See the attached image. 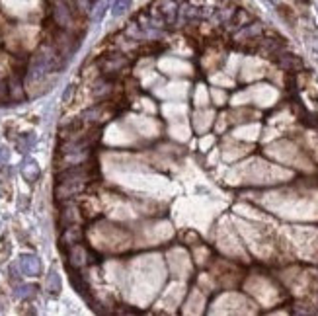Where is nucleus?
I'll use <instances>...</instances> for the list:
<instances>
[{
    "mask_svg": "<svg viewBox=\"0 0 318 316\" xmlns=\"http://www.w3.org/2000/svg\"><path fill=\"white\" fill-rule=\"evenodd\" d=\"M151 14L159 24L172 26L178 18V4L174 0H155L151 6Z\"/></svg>",
    "mask_w": 318,
    "mask_h": 316,
    "instance_id": "f257e3e1",
    "label": "nucleus"
},
{
    "mask_svg": "<svg viewBox=\"0 0 318 316\" xmlns=\"http://www.w3.org/2000/svg\"><path fill=\"white\" fill-rule=\"evenodd\" d=\"M20 267H22V271H24V275H39V271H41V262H39V258L37 256H32V254H26V256H22L20 258Z\"/></svg>",
    "mask_w": 318,
    "mask_h": 316,
    "instance_id": "f03ea898",
    "label": "nucleus"
},
{
    "mask_svg": "<svg viewBox=\"0 0 318 316\" xmlns=\"http://www.w3.org/2000/svg\"><path fill=\"white\" fill-rule=\"evenodd\" d=\"M70 283L74 285V289L86 299V301H90L92 303V295H90V289H88V285H86V281L80 277V273L78 271H74V269H70Z\"/></svg>",
    "mask_w": 318,
    "mask_h": 316,
    "instance_id": "7ed1b4c3",
    "label": "nucleus"
},
{
    "mask_svg": "<svg viewBox=\"0 0 318 316\" xmlns=\"http://www.w3.org/2000/svg\"><path fill=\"white\" fill-rule=\"evenodd\" d=\"M22 174H24V178H26L28 182H35L37 176H39V166L33 162L32 158H28V160L22 164Z\"/></svg>",
    "mask_w": 318,
    "mask_h": 316,
    "instance_id": "20e7f679",
    "label": "nucleus"
},
{
    "mask_svg": "<svg viewBox=\"0 0 318 316\" xmlns=\"http://www.w3.org/2000/svg\"><path fill=\"white\" fill-rule=\"evenodd\" d=\"M55 20H57V24L63 26V28H66V26L70 24V12H68L66 4L59 2V4L55 6Z\"/></svg>",
    "mask_w": 318,
    "mask_h": 316,
    "instance_id": "39448f33",
    "label": "nucleus"
},
{
    "mask_svg": "<svg viewBox=\"0 0 318 316\" xmlns=\"http://www.w3.org/2000/svg\"><path fill=\"white\" fill-rule=\"evenodd\" d=\"M47 293L51 297H57L61 293V277L57 271H51L49 277H47Z\"/></svg>",
    "mask_w": 318,
    "mask_h": 316,
    "instance_id": "423d86ee",
    "label": "nucleus"
},
{
    "mask_svg": "<svg viewBox=\"0 0 318 316\" xmlns=\"http://www.w3.org/2000/svg\"><path fill=\"white\" fill-rule=\"evenodd\" d=\"M80 238H82V232H80V228L78 226H68V228H64V236H63V244H70V246H74V244H78L80 242Z\"/></svg>",
    "mask_w": 318,
    "mask_h": 316,
    "instance_id": "0eeeda50",
    "label": "nucleus"
},
{
    "mask_svg": "<svg viewBox=\"0 0 318 316\" xmlns=\"http://www.w3.org/2000/svg\"><path fill=\"white\" fill-rule=\"evenodd\" d=\"M279 64H281V68H285V70H299V68L303 66L301 59H297L295 55H281Z\"/></svg>",
    "mask_w": 318,
    "mask_h": 316,
    "instance_id": "6e6552de",
    "label": "nucleus"
},
{
    "mask_svg": "<svg viewBox=\"0 0 318 316\" xmlns=\"http://www.w3.org/2000/svg\"><path fill=\"white\" fill-rule=\"evenodd\" d=\"M37 295V287L35 285H20L16 289V297L20 299H33Z\"/></svg>",
    "mask_w": 318,
    "mask_h": 316,
    "instance_id": "1a4fd4ad",
    "label": "nucleus"
},
{
    "mask_svg": "<svg viewBox=\"0 0 318 316\" xmlns=\"http://www.w3.org/2000/svg\"><path fill=\"white\" fill-rule=\"evenodd\" d=\"M129 8H131V0H115L111 6V12L113 16H123Z\"/></svg>",
    "mask_w": 318,
    "mask_h": 316,
    "instance_id": "9d476101",
    "label": "nucleus"
},
{
    "mask_svg": "<svg viewBox=\"0 0 318 316\" xmlns=\"http://www.w3.org/2000/svg\"><path fill=\"white\" fill-rule=\"evenodd\" d=\"M260 32H262V26L260 24H252V26H248L246 30H242V32L238 33V39H250V37L260 35Z\"/></svg>",
    "mask_w": 318,
    "mask_h": 316,
    "instance_id": "9b49d317",
    "label": "nucleus"
},
{
    "mask_svg": "<svg viewBox=\"0 0 318 316\" xmlns=\"http://www.w3.org/2000/svg\"><path fill=\"white\" fill-rule=\"evenodd\" d=\"M33 145H35V137H33V135H24V137L20 139V143H18L20 153H28Z\"/></svg>",
    "mask_w": 318,
    "mask_h": 316,
    "instance_id": "f8f14e48",
    "label": "nucleus"
},
{
    "mask_svg": "<svg viewBox=\"0 0 318 316\" xmlns=\"http://www.w3.org/2000/svg\"><path fill=\"white\" fill-rule=\"evenodd\" d=\"M6 160H8V151H6V149H0V164L6 162Z\"/></svg>",
    "mask_w": 318,
    "mask_h": 316,
    "instance_id": "ddd939ff",
    "label": "nucleus"
},
{
    "mask_svg": "<svg viewBox=\"0 0 318 316\" xmlns=\"http://www.w3.org/2000/svg\"><path fill=\"white\" fill-rule=\"evenodd\" d=\"M299 2H307V0H299Z\"/></svg>",
    "mask_w": 318,
    "mask_h": 316,
    "instance_id": "4468645a",
    "label": "nucleus"
},
{
    "mask_svg": "<svg viewBox=\"0 0 318 316\" xmlns=\"http://www.w3.org/2000/svg\"><path fill=\"white\" fill-rule=\"evenodd\" d=\"M273 2H277V0H273Z\"/></svg>",
    "mask_w": 318,
    "mask_h": 316,
    "instance_id": "2eb2a0df",
    "label": "nucleus"
}]
</instances>
